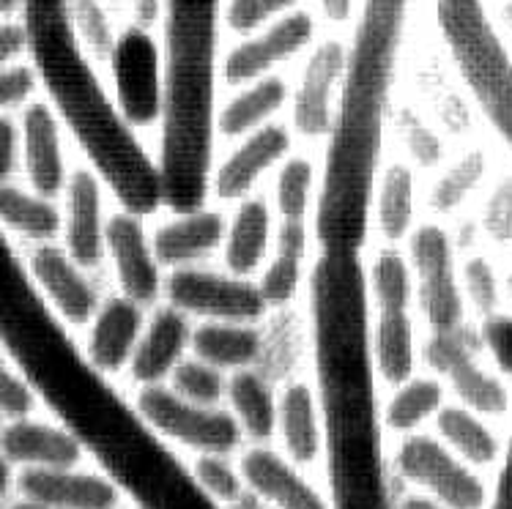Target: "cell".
<instances>
[{"mask_svg": "<svg viewBox=\"0 0 512 509\" xmlns=\"http://www.w3.org/2000/svg\"><path fill=\"white\" fill-rule=\"evenodd\" d=\"M310 299L335 509H389L367 277L359 255L321 252L310 280Z\"/></svg>", "mask_w": 512, "mask_h": 509, "instance_id": "1", "label": "cell"}, {"mask_svg": "<svg viewBox=\"0 0 512 509\" xmlns=\"http://www.w3.org/2000/svg\"><path fill=\"white\" fill-rule=\"evenodd\" d=\"M408 3L411 0H365L362 6L354 47L345 58L318 198L315 233L321 252L359 255L367 239L384 118L403 47Z\"/></svg>", "mask_w": 512, "mask_h": 509, "instance_id": "2", "label": "cell"}, {"mask_svg": "<svg viewBox=\"0 0 512 509\" xmlns=\"http://www.w3.org/2000/svg\"><path fill=\"white\" fill-rule=\"evenodd\" d=\"M436 17L471 94L512 146V58L482 0H439Z\"/></svg>", "mask_w": 512, "mask_h": 509, "instance_id": "3", "label": "cell"}, {"mask_svg": "<svg viewBox=\"0 0 512 509\" xmlns=\"http://www.w3.org/2000/svg\"><path fill=\"white\" fill-rule=\"evenodd\" d=\"M137 411L157 436H168L200 455H228L239 447L241 427L220 408L198 406L178 397L168 386H143Z\"/></svg>", "mask_w": 512, "mask_h": 509, "instance_id": "4", "label": "cell"}, {"mask_svg": "<svg viewBox=\"0 0 512 509\" xmlns=\"http://www.w3.org/2000/svg\"><path fill=\"white\" fill-rule=\"evenodd\" d=\"M165 293L173 310L220 323H250L269 307L255 282L230 271L222 274L195 266L173 271L165 282Z\"/></svg>", "mask_w": 512, "mask_h": 509, "instance_id": "5", "label": "cell"}, {"mask_svg": "<svg viewBox=\"0 0 512 509\" xmlns=\"http://www.w3.org/2000/svg\"><path fill=\"white\" fill-rule=\"evenodd\" d=\"M118 113L132 129L162 118V69L159 47L143 28H129L110 50Z\"/></svg>", "mask_w": 512, "mask_h": 509, "instance_id": "6", "label": "cell"}, {"mask_svg": "<svg viewBox=\"0 0 512 509\" xmlns=\"http://www.w3.org/2000/svg\"><path fill=\"white\" fill-rule=\"evenodd\" d=\"M313 33L315 20L302 9L274 20L272 25L247 36L225 55V61H222L225 83L250 85L261 77H269L280 63L293 58L296 52H302L313 42Z\"/></svg>", "mask_w": 512, "mask_h": 509, "instance_id": "7", "label": "cell"}, {"mask_svg": "<svg viewBox=\"0 0 512 509\" xmlns=\"http://www.w3.org/2000/svg\"><path fill=\"white\" fill-rule=\"evenodd\" d=\"M419 274V299L436 332H455L463 321V299L452 271V247L439 225H425L411 239Z\"/></svg>", "mask_w": 512, "mask_h": 509, "instance_id": "8", "label": "cell"}, {"mask_svg": "<svg viewBox=\"0 0 512 509\" xmlns=\"http://www.w3.org/2000/svg\"><path fill=\"white\" fill-rule=\"evenodd\" d=\"M398 466L411 482L428 488L450 509H480L485 504V488L480 479L433 438H408L398 452Z\"/></svg>", "mask_w": 512, "mask_h": 509, "instance_id": "9", "label": "cell"}, {"mask_svg": "<svg viewBox=\"0 0 512 509\" xmlns=\"http://www.w3.org/2000/svg\"><path fill=\"white\" fill-rule=\"evenodd\" d=\"M348 47L326 39L313 50L304 66L299 88L293 94V129L302 137L332 135L335 126V94L340 96Z\"/></svg>", "mask_w": 512, "mask_h": 509, "instance_id": "10", "label": "cell"}, {"mask_svg": "<svg viewBox=\"0 0 512 509\" xmlns=\"http://www.w3.org/2000/svg\"><path fill=\"white\" fill-rule=\"evenodd\" d=\"M31 277L36 291L69 326H85L96 315V291L83 269L66 250L44 241L31 255Z\"/></svg>", "mask_w": 512, "mask_h": 509, "instance_id": "11", "label": "cell"}, {"mask_svg": "<svg viewBox=\"0 0 512 509\" xmlns=\"http://www.w3.org/2000/svg\"><path fill=\"white\" fill-rule=\"evenodd\" d=\"M105 250L113 258L115 277L129 302L151 304L159 296V263L146 239L140 217L121 211L105 222Z\"/></svg>", "mask_w": 512, "mask_h": 509, "instance_id": "12", "label": "cell"}, {"mask_svg": "<svg viewBox=\"0 0 512 509\" xmlns=\"http://www.w3.org/2000/svg\"><path fill=\"white\" fill-rule=\"evenodd\" d=\"M428 362L450 378L460 400L474 411L496 416L510 408V395L504 384L474 362L460 329L433 334L428 343Z\"/></svg>", "mask_w": 512, "mask_h": 509, "instance_id": "13", "label": "cell"}, {"mask_svg": "<svg viewBox=\"0 0 512 509\" xmlns=\"http://www.w3.org/2000/svg\"><path fill=\"white\" fill-rule=\"evenodd\" d=\"M20 156L31 189L53 200L66 187V156H63L61 126L53 107L44 102L25 104L20 124Z\"/></svg>", "mask_w": 512, "mask_h": 509, "instance_id": "14", "label": "cell"}, {"mask_svg": "<svg viewBox=\"0 0 512 509\" xmlns=\"http://www.w3.org/2000/svg\"><path fill=\"white\" fill-rule=\"evenodd\" d=\"M66 211H63V236L66 255L80 266H96L105 255V222H102V184L88 167H77L66 178Z\"/></svg>", "mask_w": 512, "mask_h": 509, "instance_id": "15", "label": "cell"}, {"mask_svg": "<svg viewBox=\"0 0 512 509\" xmlns=\"http://www.w3.org/2000/svg\"><path fill=\"white\" fill-rule=\"evenodd\" d=\"M22 496L44 509H113L118 490L110 479L72 468H25Z\"/></svg>", "mask_w": 512, "mask_h": 509, "instance_id": "16", "label": "cell"}, {"mask_svg": "<svg viewBox=\"0 0 512 509\" xmlns=\"http://www.w3.org/2000/svg\"><path fill=\"white\" fill-rule=\"evenodd\" d=\"M83 455V444L66 427L36 422L31 416L11 419L0 427V458L25 468H72Z\"/></svg>", "mask_w": 512, "mask_h": 509, "instance_id": "17", "label": "cell"}, {"mask_svg": "<svg viewBox=\"0 0 512 509\" xmlns=\"http://www.w3.org/2000/svg\"><path fill=\"white\" fill-rule=\"evenodd\" d=\"M291 148V132L283 124H266L258 132L244 137L233 154L225 159L214 176V189L222 200H239L250 195L258 178L277 165Z\"/></svg>", "mask_w": 512, "mask_h": 509, "instance_id": "18", "label": "cell"}, {"mask_svg": "<svg viewBox=\"0 0 512 509\" xmlns=\"http://www.w3.org/2000/svg\"><path fill=\"white\" fill-rule=\"evenodd\" d=\"M140 334H143L140 304L129 302L126 296H115L96 310L91 332H88L85 356L99 373H118L135 354Z\"/></svg>", "mask_w": 512, "mask_h": 509, "instance_id": "19", "label": "cell"}, {"mask_svg": "<svg viewBox=\"0 0 512 509\" xmlns=\"http://www.w3.org/2000/svg\"><path fill=\"white\" fill-rule=\"evenodd\" d=\"M225 239V217L211 208H198L189 214H178V219L162 225L151 239L154 258L162 266L184 269L195 260L206 258L217 250Z\"/></svg>", "mask_w": 512, "mask_h": 509, "instance_id": "20", "label": "cell"}, {"mask_svg": "<svg viewBox=\"0 0 512 509\" xmlns=\"http://www.w3.org/2000/svg\"><path fill=\"white\" fill-rule=\"evenodd\" d=\"M189 334L192 332H189L184 312L173 310V307L159 310L146 326V332L140 334L135 354L129 359V370L137 384L157 386L162 378H168L184 356Z\"/></svg>", "mask_w": 512, "mask_h": 509, "instance_id": "21", "label": "cell"}, {"mask_svg": "<svg viewBox=\"0 0 512 509\" xmlns=\"http://www.w3.org/2000/svg\"><path fill=\"white\" fill-rule=\"evenodd\" d=\"M241 479L277 509H326L324 499L272 449H250L241 458Z\"/></svg>", "mask_w": 512, "mask_h": 509, "instance_id": "22", "label": "cell"}, {"mask_svg": "<svg viewBox=\"0 0 512 509\" xmlns=\"http://www.w3.org/2000/svg\"><path fill=\"white\" fill-rule=\"evenodd\" d=\"M189 345L195 351V359L211 364L217 370H247L258 362L263 340L258 329L247 323H220L206 321L189 334Z\"/></svg>", "mask_w": 512, "mask_h": 509, "instance_id": "23", "label": "cell"}, {"mask_svg": "<svg viewBox=\"0 0 512 509\" xmlns=\"http://www.w3.org/2000/svg\"><path fill=\"white\" fill-rule=\"evenodd\" d=\"M288 99V83L277 74L261 77L217 110L214 126L225 137H247L272 121Z\"/></svg>", "mask_w": 512, "mask_h": 509, "instance_id": "24", "label": "cell"}, {"mask_svg": "<svg viewBox=\"0 0 512 509\" xmlns=\"http://www.w3.org/2000/svg\"><path fill=\"white\" fill-rule=\"evenodd\" d=\"M269 241H272L269 206L258 198H247L230 222L228 239H225V263L230 274L247 280L266 258Z\"/></svg>", "mask_w": 512, "mask_h": 509, "instance_id": "25", "label": "cell"}, {"mask_svg": "<svg viewBox=\"0 0 512 509\" xmlns=\"http://www.w3.org/2000/svg\"><path fill=\"white\" fill-rule=\"evenodd\" d=\"M225 395L233 408V419L255 441L272 438L277 427V400L272 395V386L263 381L261 375L252 370H239L230 375Z\"/></svg>", "mask_w": 512, "mask_h": 509, "instance_id": "26", "label": "cell"}, {"mask_svg": "<svg viewBox=\"0 0 512 509\" xmlns=\"http://www.w3.org/2000/svg\"><path fill=\"white\" fill-rule=\"evenodd\" d=\"M0 225L25 239L50 241L61 233L63 214L53 200L36 195L33 189L0 184Z\"/></svg>", "mask_w": 512, "mask_h": 509, "instance_id": "27", "label": "cell"}, {"mask_svg": "<svg viewBox=\"0 0 512 509\" xmlns=\"http://www.w3.org/2000/svg\"><path fill=\"white\" fill-rule=\"evenodd\" d=\"M373 364L389 384H406L414 373V326L408 312H381L370 332Z\"/></svg>", "mask_w": 512, "mask_h": 509, "instance_id": "28", "label": "cell"}, {"mask_svg": "<svg viewBox=\"0 0 512 509\" xmlns=\"http://www.w3.org/2000/svg\"><path fill=\"white\" fill-rule=\"evenodd\" d=\"M277 419L283 427V441L288 455L296 463H310L321 449V425L318 408L307 384H291L285 389L283 400L277 406Z\"/></svg>", "mask_w": 512, "mask_h": 509, "instance_id": "29", "label": "cell"}, {"mask_svg": "<svg viewBox=\"0 0 512 509\" xmlns=\"http://www.w3.org/2000/svg\"><path fill=\"white\" fill-rule=\"evenodd\" d=\"M307 252V228L304 222L285 219L283 228L277 233V255L272 266L263 271V280L258 282L261 296L266 304H288L299 288L302 277V260Z\"/></svg>", "mask_w": 512, "mask_h": 509, "instance_id": "30", "label": "cell"}, {"mask_svg": "<svg viewBox=\"0 0 512 509\" xmlns=\"http://www.w3.org/2000/svg\"><path fill=\"white\" fill-rule=\"evenodd\" d=\"M378 228L389 241H400L414 219V173L406 165H392L376 184Z\"/></svg>", "mask_w": 512, "mask_h": 509, "instance_id": "31", "label": "cell"}, {"mask_svg": "<svg viewBox=\"0 0 512 509\" xmlns=\"http://www.w3.org/2000/svg\"><path fill=\"white\" fill-rule=\"evenodd\" d=\"M439 430L441 436L447 438V444H452L463 458L469 463H477V466L491 463L499 452V444H496L491 430L482 425L477 416L469 414L466 408H439Z\"/></svg>", "mask_w": 512, "mask_h": 509, "instance_id": "32", "label": "cell"}, {"mask_svg": "<svg viewBox=\"0 0 512 509\" xmlns=\"http://www.w3.org/2000/svg\"><path fill=\"white\" fill-rule=\"evenodd\" d=\"M441 397H444V389H441L439 381L433 378H414V381H406L400 384V389L395 392V397L389 400L387 411H384V419L392 430H414L417 425H422L430 414H436L441 408Z\"/></svg>", "mask_w": 512, "mask_h": 509, "instance_id": "33", "label": "cell"}, {"mask_svg": "<svg viewBox=\"0 0 512 509\" xmlns=\"http://www.w3.org/2000/svg\"><path fill=\"white\" fill-rule=\"evenodd\" d=\"M370 291L381 312H406L411 299V274L398 252H381L370 269Z\"/></svg>", "mask_w": 512, "mask_h": 509, "instance_id": "34", "label": "cell"}, {"mask_svg": "<svg viewBox=\"0 0 512 509\" xmlns=\"http://www.w3.org/2000/svg\"><path fill=\"white\" fill-rule=\"evenodd\" d=\"M170 378H173L170 389L178 397L209 408H217V403L225 397V386H228L225 375L217 367L200 362V359H181L176 370L170 373Z\"/></svg>", "mask_w": 512, "mask_h": 509, "instance_id": "35", "label": "cell"}, {"mask_svg": "<svg viewBox=\"0 0 512 509\" xmlns=\"http://www.w3.org/2000/svg\"><path fill=\"white\" fill-rule=\"evenodd\" d=\"M313 173V162L302 156H293L283 165L277 176V208L283 219L304 222L313 200Z\"/></svg>", "mask_w": 512, "mask_h": 509, "instance_id": "36", "label": "cell"}, {"mask_svg": "<svg viewBox=\"0 0 512 509\" xmlns=\"http://www.w3.org/2000/svg\"><path fill=\"white\" fill-rule=\"evenodd\" d=\"M485 173V156L480 151H471L460 159L458 165L450 167V173L441 178L433 189V206L439 211H452L458 208L471 189L477 187Z\"/></svg>", "mask_w": 512, "mask_h": 509, "instance_id": "37", "label": "cell"}, {"mask_svg": "<svg viewBox=\"0 0 512 509\" xmlns=\"http://www.w3.org/2000/svg\"><path fill=\"white\" fill-rule=\"evenodd\" d=\"M296 6L299 0H230L225 22L233 33L252 36L274 20L296 11Z\"/></svg>", "mask_w": 512, "mask_h": 509, "instance_id": "38", "label": "cell"}, {"mask_svg": "<svg viewBox=\"0 0 512 509\" xmlns=\"http://www.w3.org/2000/svg\"><path fill=\"white\" fill-rule=\"evenodd\" d=\"M36 406V392L28 384V378L17 373V367L6 359L3 340H0V416L6 419H22Z\"/></svg>", "mask_w": 512, "mask_h": 509, "instance_id": "39", "label": "cell"}, {"mask_svg": "<svg viewBox=\"0 0 512 509\" xmlns=\"http://www.w3.org/2000/svg\"><path fill=\"white\" fill-rule=\"evenodd\" d=\"M192 477L198 479L200 488L206 490L217 504L220 501L233 504L241 496V477L222 455H200Z\"/></svg>", "mask_w": 512, "mask_h": 509, "instance_id": "40", "label": "cell"}, {"mask_svg": "<svg viewBox=\"0 0 512 509\" xmlns=\"http://www.w3.org/2000/svg\"><path fill=\"white\" fill-rule=\"evenodd\" d=\"M36 91V69L25 63H14L9 69H0V115L31 102Z\"/></svg>", "mask_w": 512, "mask_h": 509, "instance_id": "41", "label": "cell"}, {"mask_svg": "<svg viewBox=\"0 0 512 509\" xmlns=\"http://www.w3.org/2000/svg\"><path fill=\"white\" fill-rule=\"evenodd\" d=\"M463 277H466V291H469L471 302L477 304V310L488 312L496 307V299H499V288H496V274L482 258H471L463 269Z\"/></svg>", "mask_w": 512, "mask_h": 509, "instance_id": "42", "label": "cell"}, {"mask_svg": "<svg viewBox=\"0 0 512 509\" xmlns=\"http://www.w3.org/2000/svg\"><path fill=\"white\" fill-rule=\"evenodd\" d=\"M482 340L504 373H512V315H488L482 323Z\"/></svg>", "mask_w": 512, "mask_h": 509, "instance_id": "43", "label": "cell"}, {"mask_svg": "<svg viewBox=\"0 0 512 509\" xmlns=\"http://www.w3.org/2000/svg\"><path fill=\"white\" fill-rule=\"evenodd\" d=\"M485 230L496 241L512 239V181H504L496 187V192L488 200L485 208Z\"/></svg>", "mask_w": 512, "mask_h": 509, "instance_id": "44", "label": "cell"}, {"mask_svg": "<svg viewBox=\"0 0 512 509\" xmlns=\"http://www.w3.org/2000/svg\"><path fill=\"white\" fill-rule=\"evenodd\" d=\"M28 47H31V31H28V25L14 20L0 22V69L14 66L25 55Z\"/></svg>", "mask_w": 512, "mask_h": 509, "instance_id": "45", "label": "cell"}, {"mask_svg": "<svg viewBox=\"0 0 512 509\" xmlns=\"http://www.w3.org/2000/svg\"><path fill=\"white\" fill-rule=\"evenodd\" d=\"M17 162H20V126L11 121V115H0V184H9Z\"/></svg>", "mask_w": 512, "mask_h": 509, "instance_id": "46", "label": "cell"}, {"mask_svg": "<svg viewBox=\"0 0 512 509\" xmlns=\"http://www.w3.org/2000/svg\"><path fill=\"white\" fill-rule=\"evenodd\" d=\"M408 148L411 154L417 156L422 165H436L441 159V143L439 137L430 132L428 126H422L417 118H411V124L406 129Z\"/></svg>", "mask_w": 512, "mask_h": 509, "instance_id": "47", "label": "cell"}, {"mask_svg": "<svg viewBox=\"0 0 512 509\" xmlns=\"http://www.w3.org/2000/svg\"><path fill=\"white\" fill-rule=\"evenodd\" d=\"M493 509H512V444L510 452H507V463H504L502 479H499V488H496Z\"/></svg>", "mask_w": 512, "mask_h": 509, "instance_id": "48", "label": "cell"}, {"mask_svg": "<svg viewBox=\"0 0 512 509\" xmlns=\"http://www.w3.org/2000/svg\"><path fill=\"white\" fill-rule=\"evenodd\" d=\"M403 509H441V507L436 504V501L422 499V496H411V499H406Z\"/></svg>", "mask_w": 512, "mask_h": 509, "instance_id": "49", "label": "cell"}, {"mask_svg": "<svg viewBox=\"0 0 512 509\" xmlns=\"http://www.w3.org/2000/svg\"><path fill=\"white\" fill-rule=\"evenodd\" d=\"M22 0H0V20H9L11 14H17Z\"/></svg>", "mask_w": 512, "mask_h": 509, "instance_id": "50", "label": "cell"}, {"mask_svg": "<svg viewBox=\"0 0 512 509\" xmlns=\"http://www.w3.org/2000/svg\"><path fill=\"white\" fill-rule=\"evenodd\" d=\"M6 488H9V463L0 458V496Z\"/></svg>", "mask_w": 512, "mask_h": 509, "instance_id": "51", "label": "cell"}, {"mask_svg": "<svg viewBox=\"0 0 512 509\" xmlns=\"http://www.w3.org/2000/svg\"><path fill=\"white\" fill-rule=\"evenodd\" d=\"M11 509H44V507L33 504V501H22V504H17V507H11Z\"/></svg>", "mask_w": 512, "mask_h": 509, "instance_id": "52", "label": "cell"}, {"mask_svg": "<svg viewBox=\"0 0 512 509\" xmlns=\"http://www.w3.org/2000/svg\"><path fill=\"white\" fill-rule=\"evenodd\" d=\"M504 20L510 22V28H512V6H507V9H504Z\"/></svg>", "mask_w": 512, "mask_h": 509, "instance_id": "53", "label": "cell"}, {"mask_svg": "<svg viewBox=\"0 0 512 509\" xmlns=\"http://www.w3.org/2000/svg\"><path fill=\"white\" fill-rule=\"evenodd\" d=\"M510 293H512V277H510Z\"/></svg>", "mask_w": 512, "mask_h": 509, "instance_id": "54", "label": "cell"}]
</instances>
